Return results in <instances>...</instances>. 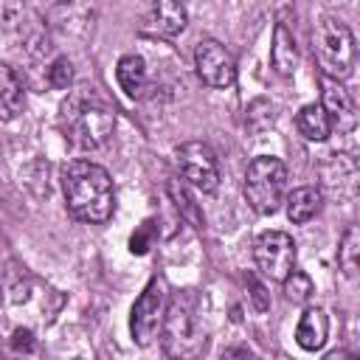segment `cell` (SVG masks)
<instances>
[{"label": "cell", "mask_w": 360, "mask_h": 360, "mask_svg": "<svg viewBox=\"0 0 360 360\" xmlns=\"http://www.w3.org/2000/svg\"><path fill=\"white\" fill-rule=\"evenodd\" d=\"M281 284H284V295H287L292 304H307V301L312 298V292H315L312 278H309L307 273H301V270H292Z\"/></svg>", "instance_id": "19"}, {"label": "cell", "mask_w": 360, "mask_h": 360, "mask_svg": "<svg viewBox=\"0 0 360 360\" xmlns=\"http://www.w3.org/2000/svg\"><path fill=\"white\" fill-rule=\"evenodd\" d=\"M323 360H357V357H354L352 352H346V349H332Z\"/></svg>", "instance_id": "25"}, {"label": "cell", "mask_w": 360, "mask_h": 360, "mask_svg": "<svg viewBox=\"0 0 360 360\" xmlns=\"http://www.w3.org/2000/svg\"><path fill=\"white\" fill-rule=\"evenodd\" d=\"M338 264H340V270H343L349 278L357 276V264H360V231H357V225L346 228V233L340 236Z\"/></svg>", "instance_id": "18"}, {"label": "cell", "mask_w": 360, "mask_h": 360, "mask_svg": "<svg viewBox=\"0 0 360 360\" xmlns=\"http://www.w3.org/2000/svg\"><path fill=\"white\" fill-rule=\"evenodd\" d=\"M194 68L205 87L225 90L236 82V62L231 51L217 39H200L194 48Z\"/></svg>", "instance_id": "9"}, {"label": "cell", "mask_w": 360, "mask_h": 360, "mask_svg": "<svg viewBox=\"0 0 360 360\" xmlns=\"http://www.w3.org/2000/svg\"><path fill=\"white\" fill-rule=\"evenodd\" d=\"M248 287H250V298H253V309L256 312H267V307H270V295H267V290H264V284L256 278V276H250L248 278Z\"/></svg>", "instance_id": "22"}, {"label": "cell", "mask_w": 360, "mask_h": 360, "mask_svg": "<svg viewBox=\"0 0 360 360\" xmlns=\"http://www.w3.org/2000/svg\"><path fill=\"white\" fill-rule=\"evenodd\" d=\"M219 360H259V354L248 346H228Z\"/></svg>", "instance_id": "24"}, {"label": "cell", "mask_w": 360, "mask_h": 360, "mask_svg": "<svg viewBox=\"0 0 360 360\" xmlns=\"http://www.w3.org/2000/svg\"><path fill=\"white\" fill-rule=\"evenodd\" d=\"M149 231H152V222H143L138 233H132L129 239V250L132 253H146L149 250Z\"/></svg>", "instance_id": "23"}, {"label": "cell", "mask_w": 360, "mask_h": 360, "mask_svg": "<svg viewBox=\"0 0 360 360\" xmlns=\"http://www.w3.org/2000/svg\"><path fill=\"white\" fill-rule=\"evenodd\" d=\"M65 115H68V127H70V138L76 146L82 149H96L101 146L112 129H115V112L101 104V101H87L84 96L70 98L65 104Z\"/></svg>", "instance_id": "5"}, {"label": "cell", "mask_w": 360, "mask_h": 360, "mask_svg": "<svg viewBox=\"0 0 360 360\" xmlns=\"http://www.w3.org/2000/svg\"><path fill=\"white\" fill-rule=\"evenodd\" d=\"M115 79H118V87L129 96V98H141L149 87V70H146V62L143 56L138 53H124L115 65Z\"/></svg>", "instance_id": "14"}, {"label": "cell", "mask_w": 360, "mask_h": 360, "mask_svg": "<svg viewBox=\"0 0 360 360\" xmlns=\"http://www.w3.org/2000/svg\"><path fill=\"white\" fill-rule=\"evenodd\" d=\"M166 301H169L166 278L152 276L129 309V335L138 346H149L158 338L160 323H163V312H166Z\"/></svg>", "instance_id": "6"}, {"label": "cell", "mask_w": 360, "mask_h": 360, "mask_svg": "<svg viewBox=\"0 0 360 360\" xmlns=\"http://www.w3.org/2000/svg\"><path fill=\"white\" fill-rule=\"evenodd\" d=\"M0 346H3V343H0Z\"/></svg>", "instance_id": "27"}, {"label": "cell", "mask_w": 360, "mask_h": 360, "mask_svg": "<svg viewBox=\"0 0 360 360\" xmlns=\"http://www.w3.org/2000/svg\"><path fill=\"white\" fill-rule=\"evenodd\" d=\"M62 194L70 217L87 225H104L115 211V186L104 166L93 160H70L62 169Z\"/></svg>", "instance_id": "1"}, {"label": "cell", "mask_w": 360, "mask_h": 360, "mask_svg": "<svg viewBox=\"0 0 360 360\" xmlns=\"http://www.w3.org/2000/svg\"><path fill=\"white\" fill-rule=\"evenodd\" d=\"M174 163H177L180 174H183L194 188H200V191H205V194L217 191L219 177H222V172H219V158H217V152H214L205 141H186V143H180V146L174 149Z\"/></svg>", "instance_id": "7"}, {"label": "cell", "mask_w": 360, "mask_h": 360, "mask_svg": "<svg viewBox=\"0 0 360 360\" xmlns=\"http://www.w3.org/2000/svg\"><path fill=\"white\" fill-rule=\"evenodd\" d=\"M321 110L326 112L332 129L338 132H352L357 127V107L352 93L335 82V79H323L321 76Z\"/></svg>", "instance_id": "10"}, {"label": "cell", "mask_w": 360, "mask_h": 360, "mask_svg": "<svg viewBox=\"0 0 360 360\" xmlns=\"http://www.w3.org/2000/svg\"><path fill=\"white\" fill-rule=\"evenodd\" d=\"M312 56H315L323 79H335V82L349 79L354 73V62H357L352 28L332 14L318 17V22L312 28Z\"/></svg>", "instance_id": "3"}, {"label": "cell", "mask_w": 360, "mask_h": 360, "mask_svg": "<svg viewBox=\"0 0 360 360\" xmlns=\"http://www.w3.org/2000/svg\"><path fill=\"white\" fill-rule=\"evenodd\" d=\"M186 22H188V14L174 0H160L146 14V28L152 34H160V37H177V34H183L186 31Z\"/></svg>", "instance_id": "13"}, {"label": "cell", "mask_w": 360, "mask_h": 360, "mask_svg": "<svg viewBox=\"0 0 360 360\" xmlns=\"http://www.w3.org/2000/svg\"><path fill=\"white\" fill-rule=\"evenodd\" d=\"M8 343H11V349H14L17 354H31V352L37 349V338H34L31 329H14Z\"/></svg>", "instance_id": "21"}, {"label": "cell", "mask_w": 360, "mask_h": 360, "mask_svg": "<svg viewBox=\"0 0 360 360\" xmlns=\"http://www.w3.org/2000/svg\"><path fill=\"white\" fill-rule=\"evenodd\" d=\"M287 219L295 225L309 222L312 217H318L321 205H323V194L318 186H298L287 194Z\"/></svg>", "instance_id": "16"}, {"label": "cell", "mask_w": 360, "mask_h": 360, "mask_svg": "<svg viewBox=\"0 0 360 360\" xmlns=\"http://www.w3.org/2000/svg\"><path fill=\"white\" fill-rule=\"evenodd\" d=\"M160 349L169 360H197L205 352V329L194 290H177L166 301L160 323Z\"/></svg>", "instance_id": "2"}, {"label": "cell", "mask_w": 360, "mask_h": 360, "mask_svg": "<svg viewBox=\"0 0 360 360\" xmlns=\"http://www.w3.org/2000/svg\"><path fill=\"white\" fill-rule=\"evenodd\" d=\"M22 104H25V90H22L20 73L11 65L0 62V121L17 118Z\"/></svg>", "instance_id": "15"}, {"label": "cell", "mask_w": 360, "mask_h": 360, "mask_svg": "<svg viewBox=\"0 0 360 360\" xmlns=\"http://www.w3.org/2000/svg\"><path fill=\"white\" fill-rule=\"evenodd\" d=\"M253 262L270 281H284L295 270V242L284 231H264L253 242Z\"/></svg>", "instance_id": "8"}, {"label": "cell", "mask_w": 360, "mask_h": 360, "mask_svg": "<svg viewBox=\"0 0 360 360\" xmlns=\"http://www.w3.org/2000/svg\"><path fill=\"white\" fill-rule=\"evenodd\" d=\"M295 124H298V132H301L307 141H326L329 132H332V124H329L326 112L321 110V104H307V107H301Z\"/></svg>", "instance_id": "17"}, {"label": "cell", "mask_w": 360, "mask_h": 360, "mask_svg": "<svg viewBox=\"0 0 360 360\" xmlns=\"http://www.w3.org/2000/svg\"><path fill=\"white\" fill-rule=\"evenodd\" d=\"M270 65L278 76H292L298 68V45L284 20L276 22L273 28V42H270Z\"/></svg>", "instance_id": "11"}, {"label": "cell", "mask_w": 360, "mask_h": 360, "mask_svg": "<svg viewBox=\"0 0 360 360\" xmlns=\"http://www.w3.org/2000/svg\"><path fill=\"white\" fill-rule=\"evenodd\" d=\"M73 360H93V357H84V354H82V357H73Z\"/></svg>", "instance_id": "26"}, {"label": "cell", "mask_w": 360, "mask_h": 360, "mask_svg": "<svg viewBox=\"0 0 360 360\" xmlns=\"http://www.w3.org/2000/svg\"><path fill=\"white\" fill-rule=\"evenodd\" d=\"M242 191H245L248 205L256 214H276L278 205L284 202V191H287V166H284V160L273 158V155L253 158L245 169Z\"/></svg>", "instance_id": "4"}, {"label": "cell", "mask_w": 360, "mask_h": 360, "mask_svg": "<svg viewBox=\"0 0 360 360\" xmlns=\"http://www.w3.org/2000/svg\"><path fill=\"white\" fill-rule=\"evenodd\" d=\"M329 338V318L321 307H307L298 318V326H295V343L304 349V352H318L323 349Z\"/></svg>", "instance_id": "12"}, {"label": "cell", "mask_w": 360, "mask_h": 360, "mask_svg": "<svg viewBox=\"0 0 360 360\" xmlns=\"http://www.w3.org/2000/svg\"><path fill=\"white\" fill-rule=\"evenodd\" d=\"M48 84L53 90H68L70 82H73V62L68 56H56L51 65H48V73H45Z\"/></svg>", "instance_id": "20"}]
</instances>
